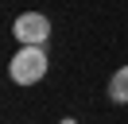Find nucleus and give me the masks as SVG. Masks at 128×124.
I'll return each mask as SVG.
<instances>
[{"label":"nucleus","mask_w":128,"mask_h":124,"mask_svg":"<svg viewBox=\"0 0 128 124\" xmlns=\"http://www.w3.org/2000/svg\"><path fill=\"white\" fill-rule=\"evenodd\" d=\"M12 35L20 39V46H43L50 39V20L43 12H24L12 23Z\"/></svg>","instance_id":"obj_2"},{"label":"nucleus","mask_w":128,"mask_h":124,"mask_svg":"<svg viewBox=\"0 0 128 124\" xmlns=\"http://www.w3.org/2000/svg\"><path fill=\"white\" fill-rule=\"evenodd\" d=\"M109 97L116 105H128V66H120L116 74L109 78Z\"/></svg>","instance_id":"obj_3"},{"label":"nucleus","mask_w":128,"mask_h":124,"mask_svg":"<svg viewBox=\"0 0 128 124\" xmlns=\"http://www.w3.org/2000/svg\"><path fill=\"white\" fill-rule=\"evenodd\" d=\"M62 124H78V120H74V116H66V120H62Z\"/></svg>","instance_id":"obj_4"},{"label":"nucleus","mask_w":128,"mask_h":124,"mask_svg":"<svg viewBox=\"0 0 128 124\" xmlns=\"http://www.w3.org/2000/svg\"><path fill=\"white\" fill-rule=\"evenodd\" d=\"M8 78L16 85H35L47 78V50L43 46H20L16 58L8 62Z\"/></svg>","instance_id":"obj_1"}]
</instances>
